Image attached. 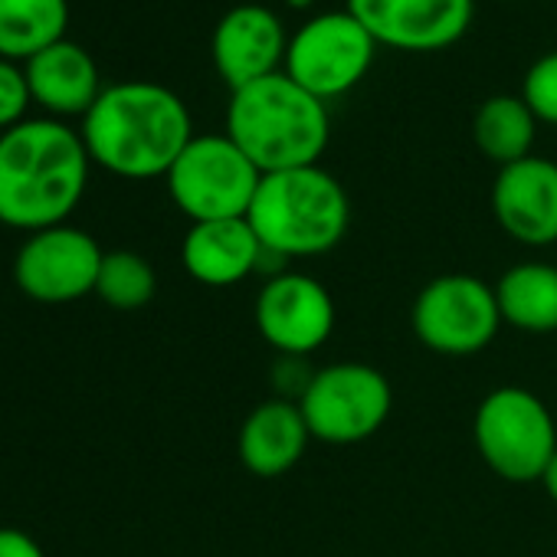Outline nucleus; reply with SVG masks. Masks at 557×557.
Instances as JSON below:
<instances>
[{
    "instance_id": "obj_1",
    "label": "nucleus",
    "mask_w": 557,
    "mask_h": 557,
    "mask_svg": "<svg viewBox=\"0 0 557 557\" xmlns=\"http://www.w3.org/2000/svg\"><path fill=\"white\" fill-rule=\"evenodd\" d=\"M89 151L60 119H24L0 135V223L40 233L66 223L89 181Z\"/></svg>"
},
{
    "instance_id": "obj_2",
    "label": "nucleus",
    "mask_w": 557,
    "mask_h": 557,
    "mask_svg": "<svg viewBox=\"0 0 557 557\" xmlns=\"http://www.w3.org/2000/svg\"><path fill=\"white\" fill-rule=\"evenodd\" d=\"M92 164L125 181L168 177L194 138L184 99L158 83L106 86L79 128Z\"/></svg>"
},
{
    "instance_id": "obj_3",
    "label": "nucleus",
    "mask_w": 557,
    "mask_h": 557,
    "mask_svg": "<svg viewBox=\"0 0 557 557\" xmlns=\"http://www.w3.org/2000/svg\"><path fill=\"white\" fill-rule=\"evenodd\" d=\"M226 135L262 174L312 168L332 141L329 102L286 73H272L230 92Z\"/></svg>"
},
{
    "instance_id": "obj_4",
    "label": "nucleus",
    "mask_w": 557,
    "mask_h": 557,
    "mask_svg": "<svg viewBox=\"0 0 557 557\" xmlns=\"http://www.w3.org/2000/svg\"><path fill=\"white\" fill-rule=\"evenodd\" d=\"M262 249L278 259H315L332 252L351 226L345 184L325 168L262 174L246 213Z\"/></svg>"
},
{
    "instance_id": "obj_5",
    "label": "nucleus",
    "mask_w": 557,
    "mask_h": 557,
    "mask_svg": "<svg viewBox=\"0 0 557 557\" xmlns=\"http://www.w3.org/2000/svg\"><path fill=\"white\" fill-rule=\"evenodd\" d=\"M472 440L482 462L505 482H541L557 453V426L547 404L518 384L488 391L472 417Z\"/></svg>"
},
{
    "instance_id": "obj_6",
    "label": "nucleus",
    "mask_w": 557,
    "mask_h": 557,
    "mask_svg": "<svg viewBox=\"0 0 557 557\" xmlns=\"http://www.w3.org/2000/svg\"><path fill=\"white\" fill-rule=\"evenodd\" d=\"M168 194L190 223L236 220L249 213L262 171L223 135H194L168 171Z\"/></svg>"
},
{
    "instance_id": "obj_7",
    "label": "nucleus",
    "mask_w": 557,
    "mask_h": 557,
    "mask_svg": "<svg viewBox=\"0 0 557 557\" xmlns=\"http://www.w3.org/2000/svg\"><path fill=\"white\" fill-rule=\"evenodd\" d=\"M299 410L312 440L355 446L371 440L394 410V387L384 371L364 361H335L312 374Z\"/></svg>"
},
{
    "instance_id": "obj_8",
    "label": "nucleus",
    "mask_w": 557,
    "mask_h": 557,
    "mask_svg": "<svg viewBox=\"0 0 557 557\" xmlns=\"http://www.w3.org/2000/svg\"><path fill=\"white\" fill-rule=\"evenodd\" d=\"M410 329L433 355L472 358L485 351L502 329L495 286L469 272L436 275L413 299Z\"/></svg>"
},
{
    "instance_id": "obj_9",
    "label": "nucleus",
    "mask_w": 557,
    "mask_h": 557,
    "mask_svg": "<svg viewBox=\"0 0 557 557\" xmlns=\"http://www.w3.org/2000/svg\"><path fill=\"white\" fill-rule=\"evenodd\" d=\"M377 44L348 11H329L306 21L286 50L283 73L322 102L348 96L374 66Z\"/></svg>"
},
{
    "instance_id": "obj_10",
    "label": "nucleus",
    "mask_w": 557,
    "mask_h": 557,
    "mask_svg": "<svg viewBox=\"0 0 557 557\" xmlns=\"http://www.w3.org/2000/svg\"><path fill=\"white\" fill-rule=\"evenodd\" d=\"M252 322L272 351L309 358L335 332V299L322 278L286 269L262 283L252 302Z\"/></svg>"
},
{
    "instance_id": "obj_11",
    "label": "nucleus",
    "mask_w": 557,
    "mask_h": 557,
    "mask_svg": "<svg viewBox=\"0 0 557 557\" xmlns=\"http://www.w3.org/2000/svg\"><path fill=\"white\" fill-rule=\"evenodd\" d=\"M106 252L76 226H50L30 233L14 259V278L27 299L44 306H66L96 293Z\"/></svg>"
},
{
    "instance_id": "obj_12",
    "label": "nucleus",
    "mask_w": 557,
    "mask_h": 557,
    "mask_svg": "<svg viewBox=\"0 0 557 557\" xmlns=\"http://www.w3.org/2000/svg\"><path fill=\"white\" fill-rule=\"evenodd\" d=\"M377 47L440 53L456 47L475 17V0H345Z\"/></svg>"
},
{
    "instance_id": "obj_13",
    "label": "nucleus",
    "mask_w": 557,
    "mask_h": 557,
    "mask_svg": "<svg viewBox=\"0 0 557 557\" xmlns=\"http://www.w3.org/2000/svg\"><path fill=\"white\" fill-rule=\"evenodd\" d=\"M289 37L286 27L262 4H239L230 8L210 37V57L220 79L230 92L259 83L272 73H283L286 66Z\"/></svg>"
},
{
    "instance_id": "obj_14",
    "label": "nucleus",
    "mask_w": 557,
    "mask_h": 557,
    "mask_svg": "<svg viewBox=\"0 0 557 557\" xmlns=\"http://www.w3.org/2000/svg\"><path fill=\"white\" fill-rule=\"evenodd\" d=\"M492 216L515 243L544 249L557 243V164L528 154L498 168L492 181Z\"/></svg>"
},
{
    "instance_id": "obj_15",
    "label": "nucleus",
    "mask_w": 557,
    "mask_h": 557,
    "mask_svg": "<svg viewBox=\"0 0 557 557\" xmlns=\"http://www.w3.org/2000/svg\"><path fill=\"white\" fill-rule=\"evenodd\" d=\"M312 443L309 423L296 400L269 397L256 404L239 423L236 453L246 472L256 479H278L293 472Z\"/></svg>"
},
{
    "instance_id": "obj_16",
    "label": "nucleus",
    "mask_w": 557,
    "mask_h": 557,
    "mask_svg": "<svg viewBox=\"0 0 557 557\" xmlns=\"http://www.w3.org/2000/svg\"><path fill=\"white\" fill-rule=\"evenodd\" d=\"M181 262L194 283L210 289H230L259 272L262 243L246 216L190 223L181 243Z\"/></svg>"
},
{
    "instance_id": "obj_17",
    "label": "nucleus",
    "mask_w": 557,
    "mask_h": 557,
    "mask_svg": "<svg viewBox=\"0 0 557 557\" xmlns=\"http://www.w3.org/2000/svg\"><path fill=\"white\" fill-rule=\"evenodd\" d=\"M30 99L50 112V119H86V112L96 106L102 96V79L92 53L70 37L60 40L57 47L37 53L34 60L24 63Z\"/></svg>"
},
{
    "instance_id": "obj_18",
    "label": "nucleus",
    "mask_w": 557,
    "mask_h": 557,
    "mask_svg": "<svg viewBox=\"0 0 557 557\" xmlns=\"http://www.w3.org/2000/svg\"><path fill=\"white\" fill-rule=\"evenodd\" d=\"M495 302L502 325L528 335L557 332V265L544 259L508 265L495 283Z\"/></svg>"
},
{
    "instance_id": "obj_19",
    "label": "nucleus",
    "mask_w": 557,
    "mask_h": 557,
    "mask_svg": "<svg viewBox=\"0 0 557 557\" xmlns=\"http://www.w3.org/2000/svg\"><path fill=\"white\" fill-rule=\"evenodd\" d=\"M70 0H0V57L27 63L66 40Z\"/></svg>"
},
{
    "instance_id": "obj_20",
    "label": "nucleus",
    "mask_w": 557,
    "mask_h": 557,
    "mask_svg": "<svg viewBox=\"0 0 557 557\" xmlns=\"http://www.w3.org/2000/svg\"><path fill=\"white\" fill-rule=\"evenodd\" d=\"M537 135V119L521 96H492L475 109L472 138L475 148L498 168L515 164L531 154Z\"/></svg>"
},
{
    "instance_id": "obj_21",
    "label": "nucleus",
    "mask_w": 557,
    "mask_h": 557,
    "mask_svg": "<svg viewBox=\"0 0 557 557\" xmlns=\"http://www.w3.org/2000/svg\"><path fill=\"white\" fill-rule=\"evenodd\" d=\"M158 293V275L154 265L132 252V249H115L106 252L102 269H99V283H96V296L119 309V312H135L141 306H148Z\"/></svg>"
},
{
    "instance_id": "obj_22",
    "label": "nucleus",
    "mask_w": 557,
    "mask_h": 557,
    "mask_svg": "<svg viewBox=\"0 0 557 557\" xmlns=\"http://www.w3.org/2000/svg\"><path fill=\"white\" fill-rule=\"evenodd\" d=\"M521 99L544 125H557V50L534 60L521 83Z\"/></svg>"
},
{
    "instance_id": "obj_23",
    "label": "nucleus",
    "mask_w": 557,
    "mask_h": 557,
    "mask_svg": "<svg viewBox=\"0 0 557 557\" xmlns=\"http://www.w3.org/2000/svg\"><path fill=\"white\" fill-rule=\"evenodd\" d=\"M30 102L34 99H30V86H27L24 66L0 57V135L24 122Z\"/></svg>"
},
{
    "instance_id": "obj_24",
    "label": "nucleus",
    "mask_w": 557,
    "mask_h": 557,
    "mask_svg": "<svg viewBox=\"0 0 557 557\" xmlns=\"http://www.w3.org/2000/svg\"><path fill=\"white\" fill-rule=\"evenodd\" d=\"M0 557H44V547L17 528H0Z\"/></svg>"
},
{
    "instance_id": "obj_25",
    "label": "nucleus",
    "mask_w": 557,
    "mask_h": 557,
    "mask_svg": "<svg viewBox=\"0 0 557 557\" xmlns=\"http://www.w3.org/2000/svg\"><path fill=\"white\" fill-rule=\"evenodd\" d=\"M541 488H544V492H547V498L557 505V453L550 456L547 469L541 472Z\"/></svg>"
},
{
    "instance_id": "obj_26",
    "label": "nucleus",
    "mask_w": 557,
    "mask_h": 557,
    "mask_svg": "<svg viewBox=\"0 0 557 557\" xmlns=\"http://www.w3.org/2000/svg\"><path fill=\"white\" fill-rule=\"evenodd\" d=\"M289 4H296V8H309V4H319V0H289Z\"/></svg>"
},
{
    "instance_id": "obj_27",
    "label": "nucleus",
    "mask_w": 557,
    "mask_h": 557,
    "mask_svg": "<svg viewBox=\"0 0 557 557\" xmlns=\"http://www.w3.org/2000/svg\"><path fill=\"white\" fill-rule=\"evenodd\" d=\"M495 4H515V0H495Z\"/></svg>"
}]
</instances>
